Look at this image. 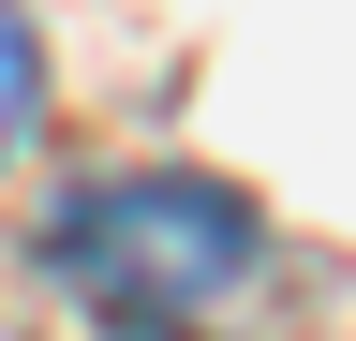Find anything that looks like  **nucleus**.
<instances>
[{"instance_id":"nucleus-1","label":"nucleus","mask_w":356,"mask_h":341,"mask_svg":"<svg viewBox=\"0 0 356 341\" xmlns=\"http://www.w3.org/2000/svg\"><path fill=\"white\" fill-rule=\"evenodd\" d=\"M44 267L74 297H104V312H134V326H193L267 267V223H252V193L149 163V178H89L44 223Z\"/></svg>"},{"instance_id":"nucleus-2","label":"nucleus","mask_w":356,"mask_h":341,"mask_svg":"<svg viewBox=\"0 0 356 341\" xmlns=\"http://www.w3.org/2000/svg\"><path fill=\"white\" fill-rule=\"evenodd\" d=\"M15 134H30V15L0 0V149H15Z\"/></svg>"},{"instance_id":"nucleus-3","label":"nucleus","mask_w":356,"mask_h":341,"mask_svg":"<svg viewBox=\"0 0 356 341\" xmlns=\"http://www.w3.org/2000/svg\"><path fill=\"white\" fill-rule=\"evenodd\" d=\"M119 341H208V326H119Z\"/></svg>"}]
</instances>
